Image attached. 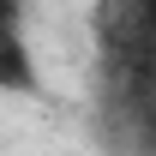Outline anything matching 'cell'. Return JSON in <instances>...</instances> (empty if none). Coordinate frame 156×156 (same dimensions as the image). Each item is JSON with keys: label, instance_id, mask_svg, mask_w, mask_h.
I'll list each match as a JSON object with an SVG mask.
<instances>
[{"label": "cell", "instance_id": "cell-1", "mask_svg": "<svg viewBox=\"0 0 156 156\" xmlns=\"http://www.w3.org/2000/svg\"><path fill=\"white\" fill-rule=\"evenodd\" d=\"M0 90H36V60L24 42V0H0Z\"/></svg>", "mask_w": 156, "mask_h": 156}]
</instances>
